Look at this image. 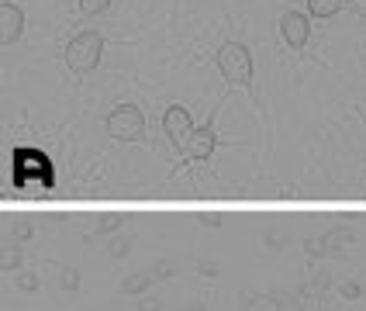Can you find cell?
<instances>
[{"instance_id":"1","label":"cell","mask_w":366,"mask_h":311,"mask_svg":"<svg viewBox=\"0 0 366 311\" xmlns=\"http://www.w3.org/2000/svg\"><path fill=\"white\" fill-rule=\"evenodd\" d=\"M218 70L228 87H246L253 90V56L242 42H225L218 49Z\"/></svg>"},{"instance_id":"2","label":"cell","mask_w":366,"mask_h":311,"mask_svg":"<svg viewBox=\"0 0 366 311\" xmlns=\"http://www.w3.org/2000/svg\"><path fill=\"white\" fill-rule=\"evenodd\" d=\"M100 56H104V35L100 31H80L77 38H70L66 45V66L77 73V77H87L100 66Z\"/></svg>"},{"instance_id":"3","label":"cell","mask_w":366,"mask_h":311,"mask_svg":"<svg viewBox=\"0 0 366 311\" xmlns=\"http://www.w3.org/2000/svg\"><path fill=\"white\" fill-rule=\"evenodd\" d=\"M107 135L118 142H138L145 135V114L135 104H121L107 114Z\"/></svg>"},{"instance_id":"4","label":"cell","mask_w":366,"mask_h":311,"mask_svg":"<svg viewBox=\"0 0 366 311\" xmlns=\"http://www.w3.org/2000/svg\"><path fill=\"white\" fill-rule=\"evenodd\" d=\"M163 131H166V138L173 142V149H180L190 142V135L197 131L193 128V118H190V111L183 107V104H173L166 114H163Z\"/></svg>"},{"instance_id":"5","label":"cell","mask_w":366,"mask_h":311,"mask_svg":"<svg viewBox=\"0 0 366 311\" xmlns=\"http://www.w3.org/2000/svg\"><path fill=\"white\" fill-rule=\"evenodd\" d=\"M280 35H283V42L290 45V49H304L308 45V38H311V21H308V14H301V10H287L283 17H280Z\"/></svg>"},{"instance_id":"6","label":"cell","mask_w":366,"mask_h":311,"mask_svg":"<svg viewBox=\"0 0 366 311\" xmlns=\"http://www.w3.org/2000/svg\"><path fill=\"white\" fill-rule=\"evenodd\" d=\"M24 35V10L10 0L0 3V45H14Z\"/></svg>"},{"instance_id":"7","label":"cell","mask_w":366,"mask_h":311,"mask_svg":"<svg viewBox=\"0 0 366 311\" xmlns=\"http://www.w3.org/2000/svg\"><path fill=\"white\" fill-rule=\"evenodd\" d=\"M214 145H218V135H214V121H207L204 128H197V131L190 135V142L183 145V156H186V159H211Z\"/></svg>"},{"instance_id":"8","label":"cell","mask_w":366,"mask_h":311,"mask_svg":"<svg viewBox=\"0 0 366 311\" xmlns=\"http://www.w3.org/2000/svg\"><path fill=\"white\" fill-rule=\"evenodd\" d=\"M353 239H356V235H353L349 228H335V232H328V235H325L328 253H346V249L353 246Z\"/></svg>"},{"instance_id":"9","label":"cell","mask_w":366,"mask_h":311,"mask_svg":"<svg viewBox=\"0 0 366 311\" xmlns=\"http://www.w3.org/2000/svg\"><path fill=\"white\" fill-rule=\"evenodd\" d=\"M346 7V0H308V10L315 14V17H332V14H339Z\"/></svg>"},{"instance_id":"10","label":"cell","mask_w":366,"mask_h":311,"mask_svg":"<svg viewBox=\"0 0 366 311\" xmlns=\"http://www.w3.org/2000/svg\"><path fill=\"white\" fill-rule=\"evenodd\" d=\"M152 280H156L152 273H132V277H125V284H121V294H142V291H145Z\"/></svg>"},{"instance_id":"11","label":"cell","mask_w":366,"mask_h":311,"mask_svg":"<svg viewBox=\"0 0 366 311\" xmlns=\"http://www.w3.org/2000/svg\"><path fill=\"white\" fill-rule=\"evenodd\" d=\"M270 301H273V311H301L304 308L301 298L290 294V291H276V294H270Z\"/></svg>"},{"instance_id":"12","label":"cell","mask_w":366,"mask_h":311,"mask_svg":"<svg viewBox=\"0 0 366 311\" xmlns=\"http://www.w3.org/2000/svg\"><path fill=\"white\" fill-rule=\"evenodd\" d=\"M17 266H21V249H17L14 242H7V246L0 249V270L10 273V270H17Z\"/></svg>"},{"instance_id":"13","label":"cell","mask_w":366,"mask_h":311,"mask_svg":"<svg viewBox=\"0 0 366 311\" xmlns=\"http://www.w3.org/2000/svg\"><path fill=\"white\" fill-rule=\"evenodd\" d=\"M325 287H332V277H328V273H315V280L301 291V301H304V298H321Z\"/></svg>"},{"instance_id":"14","label":"cell","mask_w":366,"mask_h":311,"mask_svg":"<svg viewBox=\"0 0 366 311\" xmlns=\"http://www.w3.org/2000/svg\"><path fill=\"white\" fill-rule=\"evenodd\" d=\"M118 225H121V218H118V214H107V218H100V221H97V228H93V232H87V239H100V235L114 232Z\"/></svg>"},{"instance_id":"15","label":"cell","mask_w":366,"mask_h":311,"mask_svg":"<svg viewBox=\"0 0 366 311\" xmlns=\"http://www.w3.org/2000/svg\"><path fill=\"white\" fill-rule=\"evenodd\" d=\"M77 7H80V14L97 17V14H104V10L111 7V0H77Z\"/></svg>"},{"instance_id":"16","label":"cell","mask_w":366,"mask_h":311,"mask_svg":"<svg viewBox=\"0 0 366 311\" xmlns=\"http://www.w3.org/2000/svg\"><path fill=\"white\" fill-rule=\"evenodd\" d=\"M59 284H63V291H80V270H73V266H63V273H59Z\"/></svg>"},{"instance_id":"17","label":"cell","mask_w":366,"mask_h":311,"mask_svg":"<svg viewBox=\"0 0 366 311\" xmlns=\"http://www.w3.org/2000/svg\"><path fill=\"white\" fill-rule=\"evenodd\" d=\"M304 249H308L311 256H328V242H325V235H311V239H304Z\"/></svg>"},{"instance_id":"18","label":"cell","mask_w":366,"mask_h":311,"mask_svg":"<svg viewBox=\"0 0 366 311\" xmlns=\"http://www.w3.org/2000/svg\"><path fill=\"white\" fill-rule=\"evenodd\" d=\"M128 249H132V239H111V242H107V253H111L114 260H125Z\"/></svg>"},{"instance_id":"19","label":"cell","mask_w":366,"mask_h":311,"mask_svg":"<svg viewBox=\"0 0 366 311\" xmlns=\"http://www.w3.org/2000/svg\"><path fill=\"white\" fill-rule=\"evenodd\" d=\"M31 232H35V228H31V221H14L10 239H14V242H28V239H31Z\"/></svg>"},{"instance_id":"20","label":"cell","mask_w":366,"mask_h":311,"mask_svg":"<svg viewBox=\"0 0 366 311\" xmlns=\"http://www.w3.org/2000/svg\"><path fill=\"white\" fill-rule=\"evenodd\" d=\"M173 273H177V263H173V260H159V263L152 266V277H156V280H166V277H173Z\"/></svg>"},{"instance_id":"21","label":"cell","mask_w":366,"mask_h":311,"mask_svg":"<svg viewBox=\"0 0 366 311\" xmlns=\"http://www.w3.org/2000/svg\"><path fill=\"white\" fill-rule=\"evenodd\" d=\"M17 291H24V294H35V291H38V277L21 270V273H17Z\"/></svg>"},{"instance_id":"22","label":"cell","mask_w":366,"mask_h":311,"mask_svg":"<svg viewBox=\"0 0 366 311\" xmlns=\"http://www.w3.org/2000/svg\"><path fill=\"white\" fill-rule=\"evenodd\" d=\"M339 291H342V298H346V301H353V298H363V284H353V280H349V284H342Z\"/></svg>"},{"instance_id":"23","label":"cell","mask_w":366,"mask_h":311,"mask_svg":"<svg viewBox=\"0 0 366 311\" xmlns=\"http://www.w3.org/2000/svg\"><path fill=\"white\" fill-rule=\"evenodd\" d=\"M193 270H197V273H204V277H218V266H214V263H204V260H200V263H193Z\"/></svg>"},{"instance_id":"24","label":"cell","mask_w":366,"mask_h":311,"mask_svg":"<svg viewBox=\"0 0 366 311\" xmlns=\"http://www.w3.org/2000/svg\"><path fill=\"white\" fill-rule=\"evenodd\" d=\"M266 246H276V249H280V246H287V235H283V232H266Z\"/></svg>"},{"instance_id":"25","label":"cell","mask_w":366,"mask_h":311,"mask_svg":"<svg viewBox=\"0 0 366 311\" xmlns=\"http://www.w3.org/2000/svg\"><path fill=\"white\" fill-rule=\"evenodd\" d=\"M260 294L256 291H239V301H242V308H253V301H256Z\"/></svg>"},{"instance_id":"26","label":"cell","mask_w":366,"mask_h":311,"mask_svg":"<svg viewBox=\"0 0 366 311\" xmlns=\"http://www.w3.org/2000/svg\"><path fill=\"white\" fill-rule=\"evenodd\" d=\"M138 311H163V301H156V298H145V301L138 305Z\"/></svg>"},{"instance_id":"27","label":"cell","mask_w":366,"mask_h":311,"mask_svg":"<svg viewBox=\"0 0 366 311\" xmlns=\"http://www.w3.org/2000/svg\"><path fill=\"white\" fill-rule=\"evenodd\" d=\"M349 7H353L356 17H366V0H349Z\"/></svg>"},{"instance_id":"28","label":"cell","mask_w":366,"mask_h":311,"mask_svg":"<svg viewBox=\"0 0 366 311\" xmlns=\"http://www.w3.org/2000/svg\"><path fill=\"white\" fill-rule=\"evenodd\" d=\"M200 225H207V228H218V225H221V218H214V214H204V218H200Z\"/></svg>"},{"instance_id":"29","label":"cell","mask_w":366,"mask_h":311,"mask_svg":"<svg viewBox=\"0 0 366 311\" xmlns=\"http://www.w3.org/2000/svg\"><path fill=\"white\" fill-rule=\"evenodd\" d=\"M186 311H207L204 305H186Z\"/></svg>"}]
</instances>
